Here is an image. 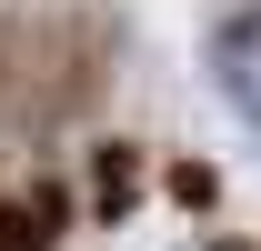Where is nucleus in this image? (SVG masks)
<instances>
[{"label": "nucleus", "instance_id": "nucleus-1", "mask_svg": "<svg viewBox=\"0 0 261 251\" xmlns=\"http://www.w3.org/2000/svg\"><path fill=\"white\" fill-rule=\"evenodd\" d=\"M211 81L231 91V111L261 121V10H231L221 40H211Z\"/></svg>", "mask_w": 261, "mask_h": 251}]
</instances>
